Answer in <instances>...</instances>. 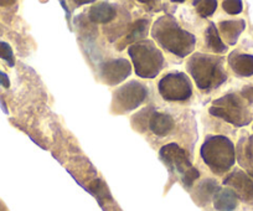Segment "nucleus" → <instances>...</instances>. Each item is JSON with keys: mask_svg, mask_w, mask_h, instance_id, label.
I'll return each instance as SVG.
<instances>
[{"mask_svg": "<svg viewBox=\"0 0 253 211\" xmlns=\"http://www.w3.org/2000/svg\"><path fill=\"white\" fill-rule=\"evenodd\" d=\"M152 36L157 42L175 56L186 57L195 47L196 38L180 28L176 19L171 15L160 16L152 28Z\"/></svg>", "mask_w": 253, "mask_h": 211, "instance_id": "nucleus-1", "label": "nucleus"}, {"mask_svg": "<svg viewBox=\"0 0 253 211\" xmlns=\"http://www.w3.org/2000/svg\"><path fill=\"white\" fill-rule=\"evenodd\" d=\"M186 69L201 91L217 88L227 80L223 59L220 56L196 52L187 60Z\"/></svg>", "mask_w": 253, "mask_h": 211, "instance_id": "nucleus-2", "label": "nucleus"}, {"mask_svg": "<svg viewBox=\"0 0 253 211\" xmlns=\"http://www.w3.org/2000/svg\"><path fill=\"white\" fill-rule=\"evenodd\" d=\"M200 154L206 166L215 174H225L236 161L233 143L225 135H209L201 145Z\"/></svg>", "mask_w": 253, "mask_h": 211, "instance_id": "nucleus-3", "label": "nucleus"}, {"mask_svg": "<svg viewBox=\"0 0 253 211\" xmlns=\"http://www.w3.org/2000/svg\"><path fill=\"white\" fill-rule=\"evenodd\" d=\"M135 74L142 79H154L164 67V55L150 40H143L128 47Z\"/></svg>", "mask_w": 253, "mask_h": 211, "instance_id": "nucleus-4", "label": "nucleus"}, {"mask_svg": "<svg viewBox=\"0 0 253 211\" xmlns=\"http://www.w3.org/2000/svg\"><path fill=\"white\" fill-rule=\"evenodd\" d=\"M210 113L236 127H245L252 121V116L245 101L236 93H228L215 99L212 102V107L210 108Z\"/></svg>", "mask_w": 253, "mask_h": 211, "instance_id": "nucleus-5", "label": "nucleus"}, {"mask_svg": "<svg viewBox=\"0 0 253 211\" xmlns=\"http://www.w3.org/2000/svg\"><path fill=\"white\" fill-rule=\"evenodd\" d=\"M160 159L164 162L170 171L177 174L181 178L182 183L187 188H191L194 181L199 179L200 173L196 168H194L190 162L187 153L182 148L175 143L164 145L159 152Z\"/></svg>", "mask_w": 253, "mask_h": 211, "instance_id": "nucleus-6", "label": "nucleus"}, {"mask_svg": "<svg viewBox=\"0 0 253 211\" xmlns=\"http://www.w3.org/2000/svg\"><path fill=\"white\" fill-rule=\"evenodd\" d=\"M148 88L138 81H129L122 84L114 91L112 101V111L114 113L130 112L147 99Z\"/></svg>", "mask_w": 253, "mask_h": 211, "instance_id": "nucleus-7", "label": "nucleus"}, {"mask_svg": "<svg viewBox=\"0 0 253 211\" xmlns=\"http://www.w3.org/2000/svg\"><path fill=\"white\" fill-rule=\"evenodd\" d=\"M158 89L167 101H186L193 94V84L182 72H171L163 77L158 84Z\"/></svg>", "mask_w": 253, "mask_h": 211, "instance_id": "nucleus-8", "label": "nucleus"}, {"mask_svg": "<svg viewBox=\"0 0 253 211\" xmlns=\"http://www.w3.org/2000/svg\"><path fill=\"white\" fill-rule=\"evenodd\" d=\"M132 72L130 62L126 59H113L104 62L99 67V76L104 84L116 86L129 76Z\"/></svg>", "mask_w": 253, "mask_h": 211, "instance_id": "nucleus-9", "label": "nucleus"}, {"mask_svg": "<svg viewBox=\"0 0 253 211\" xmlns=\"http://www.w3.org/2000/svg\"><path fill=\"white\" fill-rule=\"evenodd\" d=\"M223 184L228 185L237 199L242 201H253V179L245 171L235 169L223 179Z\"/></svg>", "mask_w": 253, "mask_h": 211, "instance_id": "nucleus-10", "label": "nucleus"}, {"mask_svg": "<svg viewBox=\"0 0 253 211\" xmlns=\"http://www.w3.org/2000/svg\"><path fill=\"white\" fill-rule=\"evenodd\" d=\"M238 164L246 169L248 175L253 179V135H245L238 140L236 148Z\"/></svg>", "mask_w": 253, "mask_h": 211, "instance_id": "nucleus-11", "label": "nucleus"}, {"mask_svg": "<svg viewBox=\"0 0 253 211\" xmlns=\"http://www.w3.org/2000/svg\"><path fill=\"white\" fill-rule=\"evenodd\" d=\"M228 65L237 76L250 77L253 75V55L233 51L228 56Z\"/></svg>", "mask_w": 253, "mask_h": 211, "instance_id": "nucleus-12", "label": "nucleus"}, {"mask_svg": "<svg viewBox=\"0 0 253 211\" xmlns=\"http://www.w3.org/2000/svg\"><path fill=\"white\" fill-rule=\"evenodd\" d=\"M117 16V9L108 3H98L91 6L88 11L89 20L93 23L106 24Z\"/></svg>", "mask_w": 253, "mask_h": 211, "instance_id": "nucleus-13", "label": "nucleus"}, {"mask_svg": "<svg viewBox=\"0 0 253 211\" xmlns=\"http://www.w3.org/2000/svg\"><path fill=\"white\" fill-rule=\"evenodd\" d=\"M218 26H220L221 34L225 38V40L227 41V43L235 45L242 31L245 30L246 23L242 19H240V20H226L221 21Z\"/></svg>", "mask_w": 253, "mask_h": 211, "instance_id": "nucleus-14", "label": "nucleus"}, {"mask_svg": "<svg viewBox=\"0 0 253 211\" xmlns=\"http://www.w3.org/2000/svg\"><path fill=\"white\" fill-rule=\"evenodd\" d=\"M174 127V120L171 116L165 115V113L154 112L149 120V128L154 134L159 137H164Z\"/></svg>", "mask_w": 253, "mask_h": 211, "instance_id": "nucleus-15", "label": "nucleus"}, {"mask_svg": "<svg viewBox=\"0 0 253 211\" xmlns=\"http://www.w3.org/2000/svg\"><path fill=\"white\" fill-rule=\"evenodd\" d=\"M213 206L217 211H232L237 208V196L231 189H220L213 198Z\"/></svg>", "mask_w": 253, "mask_h": 211, "instance_id": "nucleus-16", "label": "nucleus"}, {"mask_svg": "<svg viewBox=\"0 0 253 211\" xmlns=\"http://www.w3.org/2000/svg\"><path fill=\"white\" fill-rule=\"evenodd\" d=\"M148 25H149V20H145V19H139V20L135 21L132 26H130L129 33L126 34V39L122 41V43L119 45V50L124 47L126 43L132 42H139L143 41V39L148 35Z\"/></svg>", "mask_w": 253, "mask_h": 211, "instance_id": "nucleus-17", "label": "nucleus"}, {"mask_svg": "<svg viewBox=\"0 0 253 211\" xmlns=\"http://www.w3.org/2000/svg\"><path fill=\"white\" fill-rule=\"evenodd\" d=\"M205 41L208 48H210L211 51H213L216 54H222V52L227 51V46L221 40V36L218 34L217 28H216V25L213 23H210L209 28L206 29Z\"/></svg>", "mask_w": 253, "mask_h": 211, "instance_id": "nucleus-18", "label": "nucleus"}, {"mask_svg": "<svg viewBox=\"0 0 253 211\" xmlns=\"http://www.w3.org/2000/svg\"><path fill=\"white\" fill-rule=\"evenodd\" d=\"M220 186L212 179H206L199 184L196 189V199L200 204H208L212 198H215L216 194L220 190Z\"/></svg>", "mask_w": 253, "mask_h": 211, "instance_id": "nucleus-19", "label": "nucleus"}, {"mask_svg": "<svg viewBox=\"0 0 253 211\" xmlns=\"http://www.w3.org/2000/svg\"><path fill=\"white\" fill-rule=\"evenodd\" d=\"M196 11L200 14L203 18H208V16L212 15L215 10L217 9V1L215 0H196L194 1Z\"/></svg>", "mask_w": 253, "mask_h": 211, "instance_id": "nucleus-20", "label": "nucleus"}, {"mask_svg": "<svg viewBox=\"0 0 253 211\" xmlns=\"http://www.w3.org/2000/svg\"><path fill=\"white\" fill-rule=\"evenodd\" d=\"M0 59L5 60L10 67L15 65V57H14V52L11 50L10 45L6 42L0 41Z\"/></svg>", "mask_w": 253, "mask_h": 211, "instance_id": "nucleus-21", "label": "nucleus"}, {"mask_svg": "<svg viewBox=\"0 0 253 211\" xmlns=\"http://www.w3.org/2000/svg\"><path fill=\"white\" fill-rule=\"evenodd\" d=\"M223 10L231 15H237L243 10V3L240 0H226L222 3Z\"/></svg>", "mask_w": 253, "mask_h": 211, "instance_id": "nucleus-22", "label": "nucleus"}, {"mask_svg": "<svg viewBox=\"0 0 253 211\" xmlns=\"http://www.w3.org/2000/svg\"><path fill=\"white\" fill-rule=\"evenodd\" d=\"M89 190H91L97 198H101V196L107 198V196H108V191H107L106 185H104L101 180H94L93 183L91 184V186H89Z\"/></svg>", "mask_w": 253, "mask_h": 211, "instance_id": "nucleus-23", "label": "nucleus"}, {"mask_svg": "<svg viewBox=\"0 0 253 211\" xmlns=\"http://www.w3.org/2000/svg\"><path fill=\"white\" fill-rule=\"evenodd\" d=\"M241 94H242L243 98L248 99L250 103H253V86L245 87V88L242 89V92H241Z\"/></svg>", "mask_w": 253, "mask_h": 211, "instance_id": "nucleus-24", "label": "nucleus"}, {"mask_svg": "<svg viewBox=\"0 0 253 211\" xmlns=\"http://www.w3.org/2000/svg\"><path fill=\"white\" fill-rule=\"evenodd\" d=\"M0 84L5 87V88H9V87H10V80H9L8 75L4 74V72L1 71H0Z\"/></svg>", "mask_w": 253, "mask_h": 211, "instance_id": "nucleus-25", "label": "nucleus"}, {"mask_svg": "<svg viewBox=\"0 0 253 211\" xmlns=\"http://www.w3.org/2000/svg\"><path fill=\"white\" fill-rule=\"evenodd\" d=\"M0 211H8V209L5 208V205L1 201H0Z\"/></svg>", "mask_w": 253, "mask_h": 211, "instance_id": "nucleus-26", "label": "nucleus"}]
</instances>
